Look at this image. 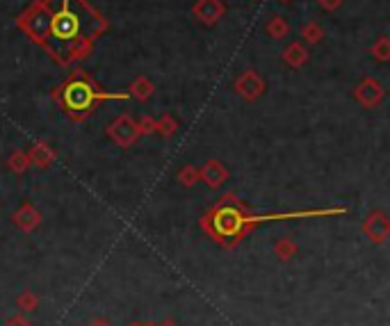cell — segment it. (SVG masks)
I'll list each match as a JSON object with an SVG mask.
<instances>
[{
	"label": "cell",
	"instance_id": "cell-18",
	"mask_svg": "<svg viewBox=\"0 0 390 326\" xmlns=\"http://www.w3.org/2000/svg\"><path fill=\"white\" fill-rule=\"evenodd\" d=\"M370 51H372V55L379 62H388L390 60V39L388 37H381L377 44H372Z\"/></svg>",
	"mask_w": 390,
	"mask_h": 326
},
{
	"label": "cell",
	"instance_id": "cell-4",
	"mask_svg": "<svg viewBox=\"0 0 390 326\" xmlns=\"http://www.w3.org/2000/svg\"><path fill=\"white\" fill-rule=\"evenodd\" d=\"M108 135L112 141H117L119 146L128 148L135 144V139L139 137V128H137V121H133L128 115L119 117L117 121H112L108 126Z\"/></svg>",
	"mask_w": 390,
	"mask_h": 326
},
{
	"label": "cell",
	"instance_id": "cell-17",
	"mask_svg": "<svg viewBox=\"0 0 390 326\" xmlns=\"http://www.w3.org/2000/svg\"><path fill=\"white\" fill-rule=\"evenodd\" d=\"M176 128H179V124H176V119L172 115H162V119L155 121V132L165 135V137H172Z\"/></svg>",
	"mask_w": 390,
	"mask_h": 326
},
{
	"label": "cell",
	"instance_id": "cell-15",
	"mask_svg": "<svg viewBox=\"0 0 390 326\" xmlns=\"http://www.w3.org/2000/svg\"><path fill=\"white\" fill-rule=\"evenodd\" d=\"M301 37L306 44H320L324 32H322V27L317 25V21H308V23L301 27Z\"/></svg>",
	"mask_w": 390,
	"mask_h": 326
},
{
	"label": "cell",
	"instance_id": "cell-1",
	"mask_svg": "<svg viewBox=\"0 0 390 326\" xmlns=\"http://www.w3.org/2000/svg\"><path fill=\"white\" fill-rule=\"evenodd\" d=\"M16 25L62 67L87 60L108 19L87 0H34Z\"/></svg>",
	"mask_w": 390,
	"mask_h": 326
},
{
	"label": "cell",
	"instance_id": "cell-24",
	"mask_svg": "<svg viewBox=\"0 0 390 326\" xmlns=\"http://www.w3.org/2000/svg\"><path fill=\"white\" fill-rule=\"evenodd\" d=\"M7 326H30V324H27L25 320H21V317H14V320L7 324Z\"/></svg>",
	"mask_w": 390,
	"mask_h": 326
},
{
	"label": "cell",
	"instance_id": "cell-2",
	"mask_svg": "<svg viewBox=\"0 0 390 326\" xmlns=\"http://www.w3.org/2000/svg\"><path fill=\"white\" fill-rule=\"evenodd\" d=\"M343 210H324V212H290V215H246L233 196H224L208 217H205V229L215 235L219 242H236L249 233L256 224L272 222V219H290V217H310V215H333Z\"/></svg>",
	"mask_w": 390,
	"mask_h": 326
},
{
	"label": "cell",
	"instance_id": "cell-20",
	"mask_svg": "<svg viewBox=\"0 0 390 326\" xmlns=\"http://www.w3.org/2000/svg\"><path fill=\"white\" fill-rule=\"evenodd\" d=\"M295 251H297V246L292 240H281V242L276 244V253H279L281 260H290L295 256Z\"/></svg>",
	"mask_w": 390,
	"mask_h": 326
},
{
	"label": "cell",
	"instance_id": "cell-3",
	"mask_svg": "<svg viewBox=\"0 0 390 326\" xmlns=\"http://www.w3.org/2000/svg\"><path fill=\"white\" fill-rule=\"evenodd\" d=\"M55 98L73 121H82L96 110L101 101H115V98L117 101H128L130 94H124V91H119V94L112 91L110 94V91L98 87L84 71H73L67 78V82L55 91Z\"/></svg>",
	"mask_w": 390,
	"mask_h": 326
},
{
	"label": "cell",
	"instance_id": "cell-23",
	"mask_svg": "<svg viewBox=\"0 0 390 326\" xmlns=\"http://www.w3.org/2000/svg\"><path fill=\"white\" fill-rule=\"evenodd\" d=\"M317 3H320L326 12H336L340 5H343V0H317Z\"/></svg>",
	"mask_w": 390,
	"mask_h": 326
},
{
	"label": "cell",
	"instance_id": "cell-22",
	"mask_svg": "<svg viewBox=\"0 0 390 326\" xmlns=\"http://www.w3.org/2000/svg\"><path fill=\"white\" fill-rule=\"evenodd\" d=\"M19 306L25 308V310H32L34 306H37V296H34L32 292H23L19 296Z\"/></svg>",
	"mask_w": 390,
	"mask_h": 326
},
{
	"label": "cell",
	"instance_id": "cell-14",
	"mask_svg": "<svg viewBox=\"0 0 390 326\" xmlns=\"http://www.w3.org/2000/svg\"><path fill=\"white\" fill-rule=\"evenodd\" d=\"M288 32H290V25H288V21L283 19V16H272L269 19V23H267V34L272 39H283V37H288Z\"/></svg>",
	"mask_w": 390,
	"mask_h": 326
},
{
	"label": "cell",
	"instance_id": "cell-8",
	"mask_svg": "<svg viewBox=\"0 0 390 326\" xmlns=\"http://www.w3.org/2000/svg\"><path fill=\"white\" fill-rule=\"evenodd\" d=\"M192 12L203 25H215L217 21L224 16L226 7L222 0H198Z\"/></svg>",
	"mask_w": 390,
	"mask_h": 326
},
{
	"label": "cell",
	"instance_id": "cell-13",
	"mask_svg": "<svg viewBox=\"0 0 390 326\" xmlns=\"http://www.w3.org/2000/svg\"><path fill=\"white\" fill-rule=\"evenodd\" d=\"M153 91H155L153 82L144 75L135 78V80L130 82V96H135L137 101H148V98L153 96Z\"/></svg>",
	"mask_w": 390,
	"mask_h": 326
},
{
	"label": "cell",
	"instance_id": "cell-16",
	"mask_svg": "<svg viewBox=\"0 0 390 326\" xmlns=\"http://www.w3.org/2000/svg\"><path fill=\"white\" fill-rule=\"evenodd\" d=\"M7 165H10L12 172L23 174L25 169L30 167V158H27V153H25V151H14V153L10 155V162H7Z\"/></svg>",
	"mask_w": 390,
	"mask_h": 326
},
{
	"label": "cell",
	"instance_id": "cell-11",
	"mask_svg": "<svg viewBox=\"0 0 390 326\" xmlns=\"http://www.w3.org/2000/svg\"><path fill=\"white\" fill-rule=\"evenodd\" d=\"M283 62H286L288 67H292V69H299L303 67L308 62V51H306V46L299 44V41H292L286 51H283Z\"/></svg>",
	"mask_w": 390,
	"mask_h": 326
},
{
	"label": "cell",
	"instance_id": "cell-6",
	"mask_svg": "<svg viewBox=\"0 0 390 326\" xmlns=\"http://www.w3.org/2000/svg\"><path fill=\"white\" fill-rule=\"evenodd\" d=\"M236 91L244 101H258V98L265 94V80L256 73V71H246L236 80Z\"/></svg>",
	"mask_w": 390,
	"mask_h": 326
},
{
	"label": "cell",
	"instance_id": "cell-25",
	"mask_svg": "<svg viewBox=\"0 0 390 326\" xmlns=\"http://www.w3.org/2000/svg\"><path fill=\"white\" fill-rule=\"evenodd\" d=\"M94 326H105V322H101V324H98V322H94Z\"/></svg>",
	"mask_w": 390,
	"mask_h": 326
},
{
	"label": "cell",
	"instance_id": "cell-21",
	"mask_svg": "<svg viewBox=\"0 0 390 326\" xmlns=\"http://www.w3.org/2000/svg\"><path fill=\"white\" fill-rule=\"evenodd\" d=\"M137 128H139V135H151L155 132V121L151 117H141L137 121Z\"/></svg>",
	"mask_w": 390,
	"mask_h": 326
},
{
	"label": "cell",
	"instance_id": "cell-19",
	"mask_svg": "<svg viewBox=\"0 0 390 326\" xmlns=\"http://www.w3.org/2000/svg\"><path fill=\"white\" fill-rule=\"evenodd\" d=\"M179 181H181L185 187H192L194 183L198 181V169H194L192 165L183 167V169H181V174H179Z\"/></svg>",
	"mask_w": 390,
	"mask_h": 326
},
{
	"label": "cell",
	"instance_id": "cell-12",
	"mask_svg": "<svg viewBox=\"0 0 390 326\" xmlns=\"http://www.w3.org/2000/svg\"><path fill=\"white\" fill-rule=\"evenodd\" d=\"M27 158H30V165H37V167H51L53 160H55V151L48 144H34L30 148V153H27Z\"/></svg>",
	"mask_w": 390,
	"mask_h": 326
},
{
	"label": "cell",
	"instance_id": "cell-5",
	"mask_svg": "<svg viewBox=\"0 0 390 326\" xmlns=\"http://www.w3.org/2000/svg\"><path fill=\"white\" fill-rule=\"evenodd\" d=\"M363 233H365V237L374 244L386 242V237L390 235V219L386 217V212H381V210L370 212L365 219V224H363Z\"/></svg>",
	"mask_w": 390,
	"mask_h": 326
},
{
	"label": "cell",
	"instance_id": "cell-10",
	"mask_svg": "<svg viewBox=\"0 0 390 326\" xmlns=\"http://www.w3.org/2000/svg\"><path fill=\"white\" fill-rule=\"evenodd\" d=\"M12 219H14V224H16L21 231H34L41 224V215L34 210V205H30V203L21 205V208L14 212Z\"/></svg>",
	"mask_w": 390,
	"mask_h": 326
},
{
	"label": "cell",
	"instance_id": "cell-26",
	"mask_svg": "<svg viewBox=\"0 0 390 326\" xmlns=\"http://www.w3.org/2000/svg\"><path fill=\"white\" fill-rule=\"evenodd\" d=\"M281 3H290V0H281Z\"/></svg>",
	"mask_w": 390,
	"mask_h": 326
},
{
	"label": "cell",
	"instance_id": "cell-7",
	"mask_svg": "<svg viewBox=\"0 0 390 326\" xmlns=\"http://www.w3.org/2000/svg\"><path fill=\"white\" fill-rule=\"evenodd\" d=\"M354 96H356V101L360 105H365V108H377V105L384 101L386 91L374 78H363L358 87L354 89Z\"/></svg>",
	"mask_w": 390,
	"mask_h": 326
},
{
	"label": "cell",
	"instance_id": "cell-9",
	"mask_svg": "<svg viewBox=\"0 0 390 326\" xmlns=\"http://www.w3.org/2000/svg\"><path fill=\"white\" fill-rule=\"evenodd\" d=\"M226 178H229V169L217 160H208L203 165V169H198V181H203L205 185L212 187V189L222 187L226 183Z\"/></svg>",
	"mask_w": 390,
	"mask_h": 326
}]
</instances>
